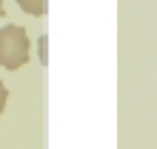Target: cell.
I'll use <instances>...</instances> for the list:
<instances>
[{"label":"cell","instance_id":"cell-1","mask_svg":"<svg viewBox=\"0 0 157 149\" xmlns=\"http://www.w3.org/2000/svg\"><path fill=\"white\" fill-rule=\"evenodd\" d=\"M32 58V43H29V34H26L23 26H14L9 23L0 29V66L14 72L26 66Z\"/></svg>","mask_w":157,"mask_h":149},{"label":"cell","instance_id":"cell-2","mask_svg":"<svg viewBox=\"0 0 157 149\" xmlns=\"http://www.w3.org/2000/svg\"><path fill=\"white\" fill-rule=\"evenodd\" d=\"M17 6H20L26 14H34V17L49 12V0H17Z\"/></svg>","mask_w":157,"mask_h":149},{"label":"cell","instance_id":"cell-3","mask_svg":"<svg viewBox=\"0 0 157 149\" xmlns=\"http://www.w3.org/2000/svg\"><path fill=\"white\" fill-rule=\"evenodd\" d=\"M6 100H9V89H6V83L0 80V115H3V109H6Z\"/></svg>","mask_w":157,"mask_h":149},{"label":"cell","instance_id":"cell-4","mask_svg":"<svg viewBox=\"0 0 157 149\" xmlns=\"http://www.w3.org/2000/svg\"><path fill=\"white\" fill-rule=\"evenodd\" d=\"M6 14V6H3V0H0V17H3Z\"/></svg>","mask_w":157,"mask_h":149}]
</instances>
